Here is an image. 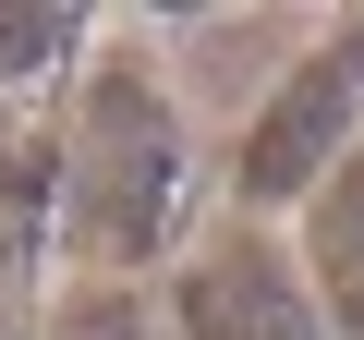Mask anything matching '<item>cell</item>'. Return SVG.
<instances>
[{"label":"cell","instance_id":"2","mask_svg":"<svg viewBox=\"0 0 364 340\" xmlns=\"http://www.w3.org/2000/svg\"><path fill=\"white\" fill-rule=\"evenodd\" d=\"M352 110H364V25L328 37V49H304V61L267 85V110H255V134H243V195H255V207H304L328 170L352 158Z\"/></svg>","mask_w":364,"mask_h":340},{"label":"cell","instance_id":"5","mask_svg":"<svg viewBox=\"0 0 364 340\" xmlns=\"http://www.w3.org/2000/svg\"><path fill=\"white\" fill-rule=\"evenodd\" d=\"M73 25H85V13H0V73H49V61H73Z\"/></svg>","mask_w":364,"mask_h":340},{"label":"cell","instance_id":"3","mask_svg":"<svg viewBox=\"0 0 364 340\" xmlns=\"http://www.w3.org/2000/svg\"><path fill=\"white\" fill-rule=\"evenodd\" d=\"M182 328L195 340H328V316L304 292V255H279L255 219L182 267Z\"/></svg>","mask_w":364,"mask_h":340},{"label":"cell","instance_id":"4","mask_svg":"<svg viewBox=\"0 0 364 340\" xmlns=\"http://www.w3.org/2000/svg\"><path fill=\"white\" fill-rule=\"evenodd\" d=\"M304 292H316L328 340H364V146L304 195Z\"/></svg>","mask_w":364,"mask_h":340},{"label":"cell","instance_id":"1","mask_svg":"<svg viewBox=\"0 0 364 340\" xmlns=\"http://www.w3.org/2000/svg\"><path fill=\"white\" fill-rule=\"evenodd\" d=\"M170 207H182V122L170 97L109 61L73 110V183H61V231L85 267H146L170 243Z\"/></svg>","mask_w":364,"mask_h":340}]
</instances>
